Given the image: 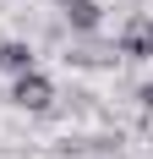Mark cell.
I'll return each mask as SVG.
<instances>
[{
  "label": "cell",
  "mask_w": 153,
  "mask_h": 159,
  "mask_svg": "<svg viewBox=\"0 0 153 159\" xmlns=\"http://www.w3.org/2000/svg\"><path fill=\"white\" fill-rule=\"evenodd\" d=\"M60 6H71V0H60Z\"/></svg>",
  "instance_id": "6"
},
{
  "label": "cell",
  "mask_w": 153,
  "mask_h": 159,
  "mask_svg": "<svg viewBox=\"0 0 153 159\" xmlns=\"http://www.w3.org/2000/svg\"><path fill=\"white\" fill-rule=\"evenodd\" d=\"M11 99L22 104V110H44L55 93H49V82L38 77V71H22V77H16V93H11Z\"/></svg>",
  "instance_id": "2"
},
{
  "label": "cell",
  "mask_w": 153,
  "mask_h": 159,
  "mask_svg": "<svg viewBox=\"0 0 153 159\" xmlns=\"http://www.w3.org/2000/svg\"><path fill=\"white\" fill-rule=\"evenodd\" d=\"M0 66L22 77V71H33V49L28 44H0Z\"/></svg>",
  "instance_id": "3"
},
{
  "label": "cell",
  "mask_w": 153,
  "mask_h": 159,
  "mask_svg": "<svg viewBox=\"0 0 153 159\" xmlns=\"http://www.w3.org/2000/svg\"><path fill=\"white\" fill-rule=\"evenodd\" d=\"M66 16H71V28H82V33L98 28V6H93V0H71V11H66Z\"/></svg>",
  "instance_id": "4"
},
{
  "label": "cell",
  "mask_w": 153,
  "mask_h": 159,
  "mask_svg": "<svg viewBox=\"0 0 153 159\" xmlns=\"http://www.w3.org/2000/svg\"><path fill=\"white\" fill-rule=\"evenodd\" d=\"M142 104H153V88H142Z\"/></svg>",
  "instance_id": "5"
},
{
  "label": "cell",
  "mask_w": 153,
  "mask_h": 159,
  "mask_svg": "<svg viewBox=\"0 0 153 159\" xmlns=\"http://www.w3.org/2000/svg\"><path fill=\"white\" fill-rule=\"evenodd\" d=\"M120 49L131 55V61H148V55H153V22H148V16H131V22H126Z\"/></svg>",
  "instance_id": "1"
}]
</instances>
